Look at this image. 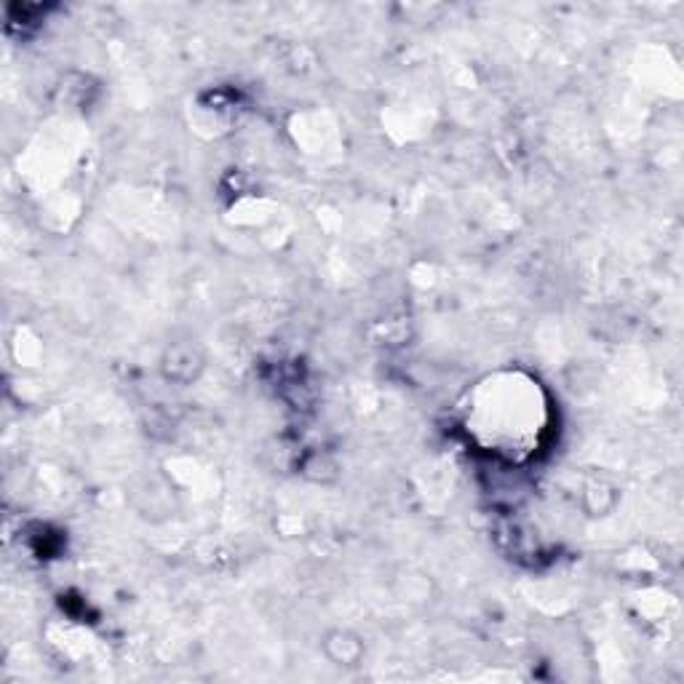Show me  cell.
Returning a JSON list of instances; mask_svg holds the SVG:
<instances>
[{"mask_svg":"<svg viewBox=\"0 0 684 684\" xmlns=\"http://www.w3.org/2000/svg\"><path fill=\"white\" fill-rule=\"evenodd\" d=\"M204 367V359L198 356L193 345H171L166 359H163V372L174 383H190Z\"/></svg>","mask_w":684,"mask_h":684,"instance_id":"obj_2","label":"cell"},{"mask_svg":"<svg viewBox=\"0 0 684 684\" xmlns=\"http://www.w3.org/2000/svg\"><path fill=\"white\" fill-rule=\"evenodd\" d=\"M324 652L334 666L359 668L364 655H367V647H364L359 634H353L348 628H334L324 636Z\"/></svg>","mask_w":684,"mask_h":684,"instance_id":"obj_1","label":"cell"}]
</instances>
